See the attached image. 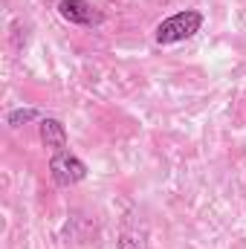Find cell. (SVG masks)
I'll list each match as a JSON object with an SVG mask.
<instances>
[{"label":"cell","mask_w":246,"mask_h":249,"mask_svg":"<svg viewBox=\"0 0 246 249\" xmlns=\"http://www.w3.org/2000/svg\"><path fill=\"white\" fill-rule=\"evenodd\" d=\"M200 26H203V15H200L197 9H183V12L165 18V20L157 26L154 38H157V44H162V47H168V44H180V41L194 38V35L200 32Z\"/></svg>","instance_id":"cell-1"},{"label":"cell","mask_w":246,"mask_h":249,"mask_svg":"<svg viewBox=\"0 0 246 249\" xmlns=\"http://www.w3.org/2000/svg\"><path fill=\"white\" fill-rule=\"evenodd\" d=\"M50 174H53V180L61 188H70V186H75V183H81V180L87 177V165H84L75 154L58 151V154H53V160H50Z\"/></svg>","instance_id":"cell-2"},{"label":"cell","mask_w":246,"mask_h":249,"mask_svg":"<svg viewBox=\"0 0 246 249\" xmlns=\"http://www.w3.org/2000/svg\"><path fill=\"white\" fill-rule=\"evenodd\" d=\"M58 15L72 26H102L105 15L90 0H58Z\"/></svg>","instance_id":"cell-3"},{"label":"cell","mask_w":246,"mask_h":249,"mask_svg":"<svg viewBox=\"0 0 246 249\" xmlns=\"http://www.w3.org/2000/svg\"><path fill=\"white\" fill-rule=\"evenodd\" d=\"M41 139H44V145L53 148L55 154H58V151H67V130H64V124L58 122V119H53V116L41 119Z\"/></svg>","instance_id":"cell-4"},{"label":"cell","mask_w":246,"mask_h":249,"mask_svg":"<svg viewBox=\"0 0 246 249\" xmlns=\"http://www.w3.org/2000/svg\"><path fill=\"white\" fill-rule=\"evenodd\" d=\"M38 116H41L38 107H18V110H12V113L6 116V122L12 124V127H18L20 122H32V119H38Z\"/></svg>","instance_id":"cell-5"},{"label":"cell","mask_w":246,"mask_h":249,"mask_svg":"<svg viewBox=\"0 0 246 249\" xmlns=\"http://www.w3.org/2000/svg\"><path fill=\"white\" fill-rule=\"evenodd\" d=\"M116 249H142V244H139L133 235H122V238L116 241Z\"/></svg>","instance_id":"cell-6"}]
</instances>
